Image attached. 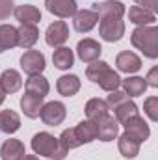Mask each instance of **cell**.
I'll list each match as a JSON object with an SVG mask.
<instances>
[{"label": "cell", "mask_w": 158, "mask_h": 160, "mask_svg": "<svg viewBox=\"0 0 158 160\" xmlns=\"http://www.w3.org/2000/svg\"><path fill=\"white\" fill-rule=\"evenodd\" d=\"M86 77L87 80H91L93 84H99L104 91H116L119 89V86H121V78H119V75L106 63V62H101V60H97V62H91L87 67H86Z\"/></svg>", "instance_id": "cell-1"}, {"label": "cell", "mask_w": 158, "mask_h": 160, "mask_svg": "<svg viewBox=\"0 0 158 160\" xmlns=\"http://www.w3.org/2000/svg\"><path fill=\"white\" fill-rule=\"evenodd\" d=\"M132 45L143 52V56L156 60L158 58V28L155 24L151 26H136L130 34Z\"/></svg>", "instance_id": "cell-2"}, {"label": "cell", "mask_w": 158, "mask_h": 160, "mask_svg": "<svg viewBox=\"0 0 158 160\" xmlns=\"http://www.w3.org/2000/svg\"><path fill=\"white\" fill-rule=\"evenodd\" d=\"M32 149L39 157H47V158H54V160H63L69 153L60 145V140L54 138L48 132H37L32 138Z\"/></svg>", "instance_id": "cell-3"}, {"label": "cell", "mask_w": 158, "mask_h": 160, "mask_svg": "<svg viewBox=\"0 0 158 160\" xmlns=\"http://www.w3.org/2000/svg\"><path fill=\"white\" fill-rule=\"evenodd\" d=\"M99 36L108 43H116L125 36V21L121 17H99Z\"/></svg>", "instance_id": "cell-4"}, {"label": "cell", "mask_w": 158, "mask_h": 160, "mask_svg": "<svg viewBox=\"0 0 158 160\" xmlns=\"http://www.w3.org/2000/svg\"><path fill=\"white\" fill-rule=\"evenodd\" d=\"M39 118H41V121H43L45 125H48V127L62 125L63 119L67 118V108H65V104L60 102V101H50V102L43 104V108H41V112H39Z\"/></svg>", "instance_id": "cell-5"}, {"label": "cell", "mask_w": 158, "mask_h": 160, "mask_svg": "<svg viewBox=\"0 0 158 160\" xmlns=\"http://www.w3.org/2000/svg\"><path fill=\"white\" fill-rule=\"evenodd\" d=\"M45 65H47L45 56H43V52H39V50L28 48V50L21 56V69H22L28 77H32V75H41L43 69H45Z\"/></svg>", "instance_id": "cell-6"}, {"label": "cell", "mask_w": 158, "mask_h": 160, "mask_svg": "<svg viewBox=\"0 0 158 160\" xmlns=\"http://www.w3.org/2000/svg\"><path fill=\"white\" fill-rule=\"evenodd\" d=\"M67 39H69V26L65 21H54L45 32V41L48 47H54V48L63 47Z\"/></svg>", "instance_id": "cell-7"}, {"label": "cell", "mask_w": 158, "mask_h": 160, "mask_svg": "<svg viewBox=\"0 0 158 160\" xmlns=\"http://www.w3.org/2000/svg\"><path fill=\"white\" fill-rule=\"evenodd\" d=\"M77 54H78V58L84 63H91V62H97V60L101 58L102 47H101L99 41L86 38V39L78 41V45H77Z\"/></svg>", "instance_id": "cell-8"}, {"label": "cell", "mask_w": 158, "mask_h": 160, "mask_svg": "<svg viewBox=\"0 0 158 160\" xmlns=\"http://www.w3.org/2000/svg\"><path fill=\"white\" fill-rule=\"evenodd\" d=\"M95 128H97V138L101 142H112L114 138H117L119 134V123L114 116H104L102 119L95 121Z\"/></svg>", "instance_id": "cell-9"}, {"label": "cell", "mask_w": 158, "mask_h": 160, "mask_svg": "<svg viewBox=\"0 0 158 160\" xmlns=\"http://www.w3.org/2000/svg\"><path fill=\"white\" fill-rule=\"evenodd\" d=\"M99 22V15L93 9H77V13L73 15V24L75 30L80 34H87L91 32Z\"/></svg>", "instance_id": "cell-10"}, {"label": "cell", "mask_w": 158, "mask_h": 160, "mask_svg": "<svg viewBox=\"0 0 158 160\" xmlns=\"http://www.w3.org/2000/svg\"><path fill=\"white\" fill-rule=\"evenodd\" d=\"M123 127H125V132H126L130 138H134L138 143H143V142L149 140V136H151V128H149V125L143 121L141 116L132 118L130 121H126Z\"/></svg>", "instance_id": "cell-11"}, {"label": "cell", "mask_w": 158, "mask_h": 160, "mask_svg": "<svg viewBox=\"0 0 158 160\" xmlns=\"http://www.w3.org/2000/svg\"><path fill=\"white\" fill-rule=\"evenodd\" d=\"M116 65L121 73H126V75H132V73H138L141 69V58L130 50H123L119 52L117 58H116Z\"/></svg>", "instance_id": "cell-12"}, {"label": "cell", "mask_w": 158, "mask_h": 160, "mask_svg": "<svg viewBox=\"0 0 158 160\" xmlns=\"http://www.w3.org/2000/svg\"><path fill=\"white\" fill-rule=\"evenodd\" d=\"M45 6L52 15H56L60 19H69L78 9L75 0H45Z\"/></svg>", "instance_id": "cell-13"}, {"label": "cell", "mask_w": 158, "mask_h": 160, "mask_svg": "<svg viewBox=\"0 0 158 160\" xmlns=\"http://www.w3.org/2000/svg\"><path fill=\"white\" fill-rule=\"evenodd\" d=\"M39 39V30L36 24H21V28H17V47L21 48H32Z\"/></svg>", "instance_id": "cell-14"}, {"label": "cell", "mask_w": 158, "mask_h": 160, "mask_svg": "<svg viewBox=\"0 0 158 160\" xmlns=\"http://www.w3.org/2000/svg\"><path fill=\"white\" fill-rule=\"evenodd\" d=\"M26 155V149H24V143L21 140H15V138H9L2 143L0 147V157L2 160H22Z\"/></svg>", "instance_id": "cell-15"}, {"label": "cell", "mask_w": 158, "mask_h": 160, "mask_svg": "<svg viewBox=\"0 0 158 160\" xmlns=\"http://www.w3.org/2000/svg\"><path fill=\"white\" fill-rule=\"evenodd\" d=\"M93 6H95L93 11H95L99 17H121V19H123V15H125V11H126L125 4L119 2V0H104V2H101V4H93Z\"/></svg>", "instance_id": "cell-16"}, {"label": "cell", "mask_w": 158, "mask_h": 160, "mask_svg": "<svg viewBox=\"0 0 158 160\" xmlns=\"http://www.w3.org/2000/svg\"><path fill=\"white\" fill-rule=\"evenodd\" d=\"M13 15H15V19H17L21 24H36V26H37V22L41 21V11L36 6H32V4L17 6V8L13 9Z\"/></svg>", "instance_id": "cell-17"}, {"label": "cell", "mask_w": 158, "mask_h": 160, "mask_svg": "<svg viewBox=\"0 0 158 160\" xmlns=\"http://www.w3.org/2000/svg\"><path fill=\"white\" fill-rule=\"evenodd\" d=\"M24 88H26V93H30L34 97H39V99H45L48 95V91H50L48 80L45 78L43 75H32L30 78L26 80Z\"/></svg>", "instance_id": "cell-18"}, {"label": "cell", "mask_w": 158, "mask_h": 160, "mask_svg": "<svg viewBox=\"0 0 158 160\" xmlns=\"http://www.w3.org/2000/svg\"><path fill=\"white\" fill-rule=\"evenodd\" d=\"M128 21L136 26H151L156 21V13L145 9V8H140V6H132L128 9Z\"/></svg>", "instance_id": "cell-19"}, {"label": "cell", "mask_w": 158, "mask_h": 160, "mask_svg": "<svg viewBox=\"0 0 158 160\" xmlns=\"http://www.w3.org/2000/svg\"><path fill=\"white\" fill-rule=\"evenodd\" d=\"M0 88L4 89V93H17L22 88V78L19 75V71L15 69H6L0 75Z\"/></svg>", "instance_id": "cell-20"}, {"label": "cell", "mask_w": 158, "mask_h": 160, "mask_svg": "<svg viewBox=\"0 0 158 160\" xmlns=\"http://www.w3.org/2000/svg\"><path fill=\"white\" fill-rule=\"evenodd\" d=\"M80 78L77 75H63V77H60L58 82H56V89H58V93L60 95H63V97H73V95H77L80 91Z\"/></svg>", "instance_id": "cell-21"}, {"label": "cell", "mask_w": 158, "mask_h": 160, "mask_svg": "<svg viewBox=\"0 0 158 160\" xmlns=\"http://www.w3.org/2000/svg\"><path fill=\"white\" fill-rule=\"evenodd\" d=\"M52 63H54V67L60 69V71L71 69L73 63H75V54H73V50H71L69 47H58V48L54 50V54H52Z\"/></svg>", "instance_id": "cell-22"}, {"label": "cell", "mask_w": 158, "mask_h": 160, "mask_svg": "<svg viewBox=\"0 0 158 160\" xmlns=\"http://www.w3.org/2000/svg\"><path fill=\"white\" fill-rule=\"evenodd\" d=\"M108 104H106V101H102V99H99V97H95V99H89L87 102H86V116H87V119L89 121H99L102 119L104 116H108Z\"/></svg>", "instance_id": "cell-23"}, {"label": "cell", "mask_w": 158, "mask_h": 160, "mask_svg": "<svg viewBox=\"0 0 158 160\" xmlns=\"http://www.w3.org/2000/svg\"><path fill=\"white\" fill-rule=\"evenodd\" d=\"M41 108H43V99L34 97V95H30V93H26V95L21 97V110H22V114H24L26 118H30V119L39 118Z\"/></svg>", "instance_id": "cell-24"}, {"label": "cell", "mask_w": 158, "mask_h": 160, "mask_svg": "<svg viewBox=\"0 0 158 160\" xmlns=\"http://www.w3.org/2000/svg\"><path fill=\"white\" fill-rule=\"evenodd\" d=\"M140 145H141V143H138V142H136L134 138H130L126 132H123L117 140L119 153H121L125 158H136L138 153H140Z\"/></svg>", "instance_id": "cell-25"}, {"label": "cell", "mask_w": 158, "mask_h": 160, "mask_svg": "<svg viewBox=\"0 0 158 160\" xmlns=\"http://www.w3.org/2000/svg\"><path fill=\"white\" fill-rule=\"evenodd\" d=\"M21 128V118L13 110H2L0 112V130L6 134H13Z\"/></svg>", "instance_id": "cell-26"}, {"label": "cell", "mask_w": 158, "mask_h": 160, "mask_svg": "<svg viewBox=\"0 0 158 160\" xmlns=\"http://www.w3.org/2000/svg\"><path fill=\"white\" fill-rule=\"evenodd\" d=\"M75 128V134L78 138V142L84 145V143H91L93 140H97V128H95V123L89 119L86 121H80Z\"/></svg>", "instance_id": "cell-27"}, {"label": "cell", "mask_w": 158, "mask_h": 160, "mask_svg": "<svg viewBox=\"0 0 158 160\" xmlns=\"http://www.w3.org/2000/svg\"><path fill=\"white\" fill-rule=\"evenodd\" d=\"M121 84H123V91H125L128 97H140V95H143L145 89L149 88L141 77H128V78L121 80Z\"/></svg>", "instance_id": "cell-28"}, {"label": "cell", "mask_w": 158, "mask_h": 160, "mask_svg": "<svg viewBox=\"0 0 158 160\" xmlns=\"http://www.w3.org/2000/svg\"><path fill=\"white\" fill-rule=\"evenodd\" d=\"M114 114H116V119H117V123H119V125H125L126 121H130L132 118L140 116V110H138L136 102H132V101L128 99L126 102L119 104L117 108L114 110Z\"/></svg>", "instance_id": "cell-29"}, {"label": "cell", "mask_w": 158, "mask_h": 160, "mask_svg": "<svg viewBox=\"0 0 158 160\" xmlns=\"http://www.w3.org/2000/svg\"><path fill=\"white\" fill-rule=\"evenodd\" d=\"M0 45L6 50L17 47V28L11 24H0Z\"/></svg>", "instance_id": "cell-30"}, {"label": "cell", "mask_w": 158, "mask_h": 160, "mask_svg": "<svg viewBox=\"0 0 158 160\" xmlns=\"http://www.w3.org/2000/svg\"><path fill=\"white\" fill-rule=\"evenodd\" d=\"M58 140H60V145H62L65 151L77 149V147H80V145H82V143L78 142V138H77V134H75V128H65Z\"/></svg>", "instance_id": "cell-31"}, {"label": "cell", "mask_w": 158, "mask_h": 160, "mask_svg": "<svg viewBox=\"0 0 158 160\" xmlns=\"http://www.w3.org/2000/svg\"><path fill=\"white\" fill-rule=\"evenodd\" d=\"M128 101V95L125 93V91H110V95H108V99H106V104H108V108L110 110H116L119 104H123V102H126Z\"/></svg>", "instance_id": "cell-32"}, {"label": "cell", "mask_w": 158, "mask_h": 160, "mask_svg": "<svg viewBox=\"0 0 158 160\" xmlns=\"http://www.w3.org/2000/svg\"><path fill=\"white\" fill-rule=\"evenodd\" d=\"M143 112L151 121H158V97H149L143 104Z\"/></svg>", "instance_id": "cell-33"}, {"label": "cell", "mask_w": 158, "mask_h": 160, "mask_svg": "<svg viewBox=\"0 0 158 160\" xmlns=\"http://www.w3.org/2000/svg\"><path fill=\"white\" fill-rule=\"evenodd\" d=\"M13 0H0V21H6L13 13Z\"/></svg>", "instance_id": "cell-34"}, {"label": "cell", "mask_w": 158, "mask_h": 160, "mask_svg": "<svg viewBox=\"0 0 158 160\" xmlns=\"http://www.w3.org/2000/svg\"><path fill=\"white\" fill-rule=\"evenodd\" d=\"M145 84L147 86H151V88H158V67H153L149 73H147V77H145Z\"/></svg>", "instance_id": "cell-35"}, {"label": "cell", "mask_w": 158, "mask_h": 160, "mask_svg": "<svg viewBox=\"0 0 158 160\" xmlns=\"http://www.w3.org/2000/svg\"><path fill=\"white\" fill-rule=\"evenodd\" d=\"M140 8H145V9H149V11H153V13H156L158 11V0H134Z\"/></svg>", "instance_id": "cell-36"}, {"label": "cell", "mask_w": 158, "mask_h": 160, "mask_svg": "<svg viewBox=\"0 0 158 160\" xmlns=\"http://www.w3.org/2000/svg\"><path fill=\"white\" fill-rule=\"evenodd\" d=\"M22 160H39V158H37L36 155H24V158Z\"/></svg>", "instance_id": "cell-37"}, {"label": "cell", "mask_w": 158, "mask_h": 160, "mask_svg": "<svg viewBox=\"0 0 158 160\" xmlns=\"http://www.w3.org/2000/svg\"><path fill=\"white\" fill-rule=\"evenodd\" d=\"M4 101H6V93H4V89L0 88V104H2Z\"/></svg>", "instance_id": "cell-38"}, {"label": "cell", "mask_w": 158, "mask_h": 160, "mask_svg": "<svg viewBox=\"0 0 158 160\" xmlns=\"http://www.w3.org/2000/svg\"><path fill=\"white\" fill-rule=\"evenodd\" d=\"M2 52H4V48H2V45H0V54H2Z\"/></svg>", "instance_id": "cell-39"}]
</instances>
